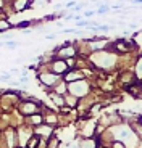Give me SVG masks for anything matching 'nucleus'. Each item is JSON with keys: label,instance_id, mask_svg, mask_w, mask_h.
<instances>
[{"label": "nucleus", "instance_id": "1", "mask_svg": "<svg viewBox=\"0 0 142 148\" xmlns=\"http://www.w3.org/2000/svg\"><path fill=\"white\" fill-rule=\"evenodd\" d=\"M87 90H89L87 84H86L84 81H81V79H78V81H76V84L71 85V93H73V95H76V97L84 95V93H86Z\"/></svg>", "mask_w": 142, "mask_h": 148}, {"label": "nucleus", "instance_id": "2", "mask_svg": "<svg viewBox=\"0 0 142 148\" xmlns=\"http://www.w3.org/2000/svg\"><path fill=\"white\" fill-rule=\"evenodd\" d=\"M58 81L55 74H41V82L44 85H53L55 82Z\"/></svg>", "mask_w": 142, "mask_h": 148}, {"label": "nucleus", "instance_id": "3", "mask_svg": "<svg viewBox=\"0 0 142 148\" xmlns=\"http://www.w3.org/2000/svg\"><path fill=\"white\" fill-rule=\"evenodd\" d=\"M31 0H13V7H15V10H24V8L29 5Z\"/></svg>", "mask_w": 142, "mask_h": 148}, {"label": "nucleus", "instance_id": "4", "mask_svg": "<svg viewBox=\"0 0 142 148\" xmlns=\"http://www.w3.org/2000/svg\"><path fill=\"white\" fill-rule=\"evenodd\" d=\"M66 66H68V64H65L63 60L55 61V63H53V71H55V73H63V71L66 69Z\"/></svg>", "mask_w": 142, "mask_h": 148}, {"label": "nucleus", "instance_id": "5", "mask_svg": "<svg viewBox=\"0 0 142 148\" xmlns=\"http://www.w3.org/2000/svg\"><path fill=\"white\" fill-rule=\"evenodd\" d=\"M61 58H70V56L74 55V48L73 47H66V48H61Z\"/></svg>", "mask_w": 142, "mask_h": 148}, {"label": "nucleus", "instance_id": "6", "mask_svg": "<svg viewBox=\"0 0 142 148\" xmlns=\"http://www.w3.org/2000/svg\"><path fill=\"white\" fill-rule=\"evenodd\" d=\"M65 79L68 82H73V81H78V79H82V74L81 73H68Z\"/></svg>", "mask_w": 142, "mask_h": 148}, {"label": "nucleus", "instance_id": "7", "mask_svg": "<svg viewBox=\"0 0 142 148\" xmlns=\"http://www.w3.org/2000/svg\"><path fill=\"white\" fill-rule=\"evenodd\" d=\"M136 79H137V81L142 79V58L139 60L137 64H136Z\"/></svg>", "mask_w": 142, "mask_h": 148}, {"label": "nucleus", "instance_id": "8", "mask_svg": "<svg viewBox=\"0 0 142 148\" xmlns=\"http://www.w3.org/2000/svg\"><path fill=\"white\" fill-rule=\"evenodd\" d=\"M8 29H10V23L7 19H0V32H5Z\"/></svg>", "mask_w": 142, "mask_h": 148}, {"label": "nucleus", "instance_id": "9", "mask_svg": "<svg viewBox=\"0 0 142 148\" xmlns=\"http://www.w3.org/2000/svg\"><path fill=\"white\" fill-rule=\"evenodd\" d=\"M36 110V106L34 105H29V103H24V106H23V111L24 113H31V111H34Z\"/></svg>", "mask_w": 142, "mask_h": 148}, {"label": "nucleus", "instance_id": "10", "mask_svg": "<svg viewBox=\"0 0 142 148\" xmlns=\"http://www.w3.org/2000/svg\"><path fill=\"white\" fill-rule=\"evenodd\" d=\"M29 26V21H21V23H18V24H16V27H18V29H24V27H28Z\"/></svg>", "mask_w": 142, "mask_h": 148}, {"label": "nucleus", "instance_id": "11", "mask_svg": "<svg viewBox=\"0 0 142 148\" xmlns=\"http://www.w3.org/2000/svg\"><path fill=\"white\" fill-rule=\"evenodd\" d=\"M108 10H110V7H107V5H103V7H102V5H100V8H99L97 13H100V15H105V13H107Z\"/></svg>", "mask_w": 142, "mask_h": 148}, {"label": "nucleus", "instance_id": "12", "mask_svg": "<svg viewBox=\"0 0 142 148\" xmlns=\"http://www.w3.org/2000/svg\"><path fill=\"white\" fill-rule=\"evenodd\" d=\"M87 24V21H79L78 24H76V27H82V26H86Z\"/></svg>", "mask_w": 142, "mask_h": 148}, {"label": "nucleus", "instance_id": "13", "mask_svg": "<svg viewBox=\"0 0 142 148\" xmlns=\"http://www.w3.org/2000/svg\"><path fill=\"white\" fill-rule=\"evenodd\" d=\"M10 79V76L8 74H3V76H0V81H8Z\"/></svg>", "mask_w": 142, "mask_h": 148}, {"label": "nucleus", "instance_id": "14", "mask_svg": "<svg viewBox=\"0 0 142 148\" xmlns=\"http://www.w3.org/2000/svg\"><path fill=\"white\" fill-rule=\"evenodd\" d=\"M113 147H116V148H123L124 145H123V143H120V142H115V143H113Z\"/></svg>", "mask_w": 142, "mask_h": 148}, {"label": "nucleus", "instance_id": "15", "mask_svg": "<svg viewBox=\"0 0 142 148\" xmlns=\"http://www.w3.org/2000/svg\"><path fill=\"white\" fill-rule=\"evenodd\" d=\"M92 15H94V11H86V13H84V16H86V18H90Z\"/></svg>", "mask_w": 142, "mask_h": 148}, {"label": "nucleus", "instance_id": "16", "mask_svg": "<svg viewBox=\"0 0 142 148\" xmlns=\"http://www.w3.org/2000/svg\"><path fill=\"white\" fill-rule=\"evenodd\" d=\"M19 82H28V77H26V76H23V77L19 79Z\"/></svg>", "mask_w": 142, "mask_h": 148}, {"label": "nucleus", "instance_id": "17", "mask_svg": "<svg viewBox=\"0 0 142 148\" xmlns=\"http://www.w3.org/2000/svg\"><path fill=\"white\" fill-rule=\"evenodd\" d=\"M2 5H3V2H2V0H0V7H2Z\"/></svg>", "mask_w": 142, "mask_h": 148}]
</instances>
